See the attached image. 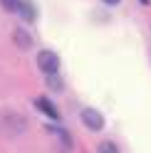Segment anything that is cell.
I'll use <instances>...</instances> for the list:
<instances>
[{
  "instance_id": "cell-2",
  "label": "cell",
  "mask_w": 151,
  "mask_h": 153,
  "mask_svg": "<svg viewBox=\"0 0 151 153\" xmlns=\"http://www.w3.org/2000/svg\"><path fill=\"white\" fill-rule=\"evenodd\" d=\"M82 123L92 131H102L104 128V119H102V114L97 109H84L82 111Z\"/></svg>"
},
{
  "instance_id": "cell-10",
  "label": "cell",
  "mask_w": 151,
  "mask_h": 153,
  "mask_svg": "<svg viewBox=\"0 0 151 153\" xmlns=\"http://www.w3.org/2000/svg\"><path fill=\"white\" fill-rule=\"evenodd\" d=\"M141 3H144V5H149V0H141Z\"/></svg>"
},
{
  "instance_id": "cell-9",
  "label": "cell",
  "mask_w": 151,
  "mask_h": 153,
  "mask_svg": "<svg viewBox=\"0 0 151 153\" xmlns=\"http://www.w3.org/2000/svg\"><path fill=\"white\" fill-rule=\"evenodd\" d=\"M102 3H107V5H117L119 0H102Z\"/></svg>"
},
{
  "instance_id": "cell-1",
  "label": "cell",
  "mask_w": 151,
  "mask_h": 153,
  "mask_svg": "<svg viewBox=\"0 0 151 153\" xmlns=\"http://www.w3.org/2000/svg\"><path fill=\"white\" fill-rule=\"evenodd\" d=\"M37 67H40L45 74H52V72L60 69V57L52 50H42L40 54H37Z\"/></svg>"
},
{
  "instance_id": "cell-7",
  "label": "cell",
  "mask_w": 151,
  "mask_h": 153,
  "mask_svg": "<svg viewBox=\"0 0 151 153\" xmlns=\"http://www.w3.org/2000/svg\"><path fill=\"white\" fill-rule=\"evenodd\" d=\"M97 151H99V153H119V148H117L114 141H102Z\"/></svg>"
},
{
  "instance_id": "cell-8",
  "label": "cell",
  "mask_w": 151,
  "mask_h": 153,
  "mask_svg": "<svg viewBox=\"0 0 151 153\" xmlns=\"http://www.w3.org/2000/svg\"><path fill=\"white\" fill-rule=\"evenodd\" d=\"M0 5H3V10H7V13H17L20 0H0Z\"/></svg>"
},
{
  "instance_id": "cell-3",
  "label": "cell",
  "mask_w": 151,
  "mask_h": 153,
  "mask_svg": "<svg viewBox=\"0 0 151 153\" xmlns=\"http://www.w3.org/2000/svg\"><path fill=\"white\" fill-rule=\"evenodd\" d=\"M17 13H20V17L25 22H32L35 17H37V7L32 0H20V7H17Z\"/></svg>"
},
{
  "instance_id": "cell-6",
  "label": "cell",
  "mask_w": 151,
  "mask_h": 153,
  "mask_svg": "<svg viewBox=\"0 0 151 153\" xmlns=\"http://www.w3.org/2000/svg\"><path fill=\"white\" fill-rule=\"evenodd\" d=\"M47 87H50L52 91H62V87H64V84H62V79H60V74L57 72H52V74H47Z\"/></svg>"
},
{
  "instance_id": "cell-4",
  "label": "cell",
  "mask_w": 151,
  "mask_h": 153,
  "mask_svg": "<svg viewBox=\"0 0 151 153\" xmlns=\"http://www.w3.org/2000/svg\"><path fill=\"white\" fill-rule=\"evenodd\" d=\"M35 106L40 109L42 114H47L50 119H60V114H57V106L50 101V99H35Z\"/></svg>"
},
{
  "instance_id": "cell-5",
  "label": "cell",
  "mask_w": 151,
  "mask_h": 153,
  "mask_svg": "<svg viewBox=\"0 0 151 153\" xmlns=\"http://www.w3.org/2000/svg\"><path fill=\"white\" fill-rule=\"evenodd\" d=\"M13 40H15V45L20 47V50H30V47H32V37L27 35V32L22 30V27H17V30H15Z\"/></svg>"
}]
</instances>
